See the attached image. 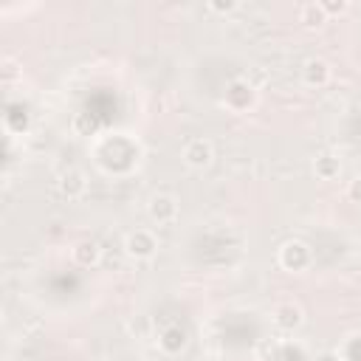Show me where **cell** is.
<instances>
[{"label":"cell","instance_id":"obj_1","mask_svg":"<svg viewBox=\"0 0 361 361\" xmlns=\"http://www.w3.org/2000/svg\"><path fill=\"white\" fill-rule=\"evenodd\" d=\"M276 259H279V268H282V271H288V274H302V271L310 268L313 251H310V245H307L305 240H285V243L279 245Z\"/></svg>","mask_w":361,"mask_h":361},{"label":"cell","instance_id":"obj_2","mask_svg":"<svg viewBox=\"0 0 361 361\" xmlns=\"http://www.w3.org/2000/svg\"><path fill=\"white\" fill-rule=\"evenodd\" d=\"M124 254L130 259H138V262H147L158 254V237L149 231V228H133L127 237H124Z\"/></svg>","mask_w":361,"mask_h":361},{"label":"cell","instance_id":"obj_3","mask_svg":"<svg viewBox=\"0 0 361 361\" xmlns=\"http://www.w3.org/2000/svg\"><path fill=\"white\" fill-rule=\"evenodd\" d=\"M147 214H149L152 223H158V226H169V223L178 220V214H180V203H178V197H172V195H166V192H158V195L149 197V203H147Z\"/></svg>","mask_w":361,"mask_h":361},{"label":"cell","instance_id":"obj_4","mask_svg":"<svg viewBox=\"0 0 361 361\" xmlns=\"http://www.w3.org/2000/svg\"><path fill=\"white\" fill-rule=\"evenodd\" d=\"M271 322L279 333H293L305 324V310H302L299 302H279L271 313Z\"/></svg>","mask_w":361,"mask_h":361},{"label":"cell","instance_id":"obj_5","mask_svg":"<svg viewBox=\"0 0 361 361\" xmlns=\"http://www.w3.org/2000/svg\"><path fill=\"white\" fill-rule=\"evenodd\" d=\"M254 102H257V93H254V87H251L245 79H234V82L226 87V107H228V110L245 113Z\"/></svg>","mask_w":361,"mask_h":361},{"label":"cell","instance_id":"obj_6","mask_svg":"<svg viewBox=\"0 0 361 361\" xmlns=\"http://www.w3.org/2000/svg\"><path fill=\"white\" fill-rule=\"evenodd\" d=\"M214 161V147L209 138H192L183 147V164L192 169H206Z\"/></svg>","mask_w":361,"mask_h":361},{"label":"cell","instance_id":"obj_7","mask_svg":"<svg viewBox=\"0 0 361 361\" xmlns=\"http://www.w3.org/2000/svg\"><path fill=\"white\" fill-rule=\"evenodd\" d=\"M186 344H189V336L180 324H169L158 333V350L164 355H180L186 350Z\"/></svg>","mask_w":361,"mask_h":361},{"label":"cell","instance_id":"obj_8","mask_svg":"<svg viewBox=\"0 0 361 361\" xmlns=\"http://www.w3.org/2000/svg\"><path fill=\"white\" fill-rule=\"evenodd\" d=\"M330 76H333V71H330L327 59H322V56H310L302 65V82L307 87H324L330 82Z\"/></svg>","mask_w":361,"mask_h":361},{"label":"cell","instance_id":"obj_9","mask_svg":"<svg viewBox=\"0 0 361 361\" xmlns=\"http://www.w3.org/2000/svg\"><path fill=\"white\" fill-rule=\"evenodd\" d=\"M56 186H59V192H62L68 200H79V197L87 192V178H85L82 169H65V172H59Z\"/></svg>","mask_w":361,"mask_h":361},{"label":"cell","instance_id":"obj_10","mask_svg":"<svg viewBox=\"0 0 361 361\" xmlns=\"http://www.w3.org/2000/svg\"><path fill=\"white\" fill-rule=\"evenodd\" d=\"M71 259H73L79 268H96L99 259H102V248H99L96 240H79V243H73V248H71Z\"/></svg>","mask_w":361,"mask_h":361},{"label":"cell","instance_id":"obj_11","mask_svg":"<svg viewBox=\"0 0 361 361\" xmlns=\"http://www.w3.org/2000/svg\"><path fill=\"white\" fill-rule=\"evenodd\" d=\"M313 175L319 180H336L341 175V161L336 155H319L313 161Z\"/></svg>","mask_w":361,"mask_h":361},{"label":"cell","instance_id":"obj_12","mask_svg":"<svg viewBox=\"0 0 361 361\" xmlns=\"http://www.w3.org/2000/svg\"><path fill=\"white\" fill-rule=\"evenodd\" d=\"M299 23H302L305 28H322V25L327 23V14H324L322 3H305V6L299 8Z\"/></svg>","mask_w":361,"mask_h":361},{"label":"cell","instance_id":"obj_13","mask_svg":"<svg viewBox=\"0 0 361 361\" xmlns=\"http://www.w3.org/2000/svg\"><path fill=\"white\" fill-rule=\"evenodd\" d=\"M338 355H341L344 361H361V333L347 336V341H344V347H341Z\"/></svg>","mask_w":361,"mask_h":361},{"label":"cell","instance_id":"obj_14","mask_svg":"<svg viewBox=\"0 0 361 361\" xmlns=\"http://www.w3.org/2000/svg\"><path fill=\"white\" fill-rule=\"evenodd\" d=\"M319 3H322V8H324L327 17H330V14H344V11L350 8L347 0H319Z\"/></svg>","mask_w":361,"mask_h":361},{"label":"cell","instance_id":"obj_15","mask_svg":"<svg viewBox=\"0 0 361 361\" xmlns=\"http://www.w3.org/2000/svg\"><path fill=\"white\" fill-rule=\"evenodd\" d=\"M237 8V0H209V11L214 14H231Z\"/></svg>","mask_w":361,"mask_h":361},{"label":"cell","instance_id":"obj_16","mask_svg":"<svg viewBox=\"0 0 361 361\" xmlns=\"http://www.w3.org/2000/svg\"><path fill=\"white\" fill-rule=\"evenodd\" d=\"M347 200L361 206V175H355V178L347 183Z\"/></svg>","mask_w":361,"mask_h":361},{"label":"cell","instance_id":"obj_17","mask_svg":"<svg viewBox=\"0 0 361 361\" xmlns=\"http://www.w3.org/2000/svg\"><path fill=\"white\" fill-rule=\"evenodd\" d=\"M316 361H344V358H341L338 353H322V355H319Z\"/></svg>","mask_w":361,"mask_h":361}]
</instances>
